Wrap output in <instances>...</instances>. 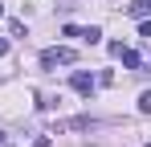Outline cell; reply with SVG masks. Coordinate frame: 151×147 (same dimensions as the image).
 Listing matches in <instances>:
<instances>
[{
	"instance_id": "cell-1",
	"label": "cell",
	"mask_w": 151,
	"mask_h": 147,
	"mask_svg": "<svg viewBox=\"0 0 151 147\" xmlns=\"http://www.w3.org/2000/svg\"><path fill=\"white\" fill-rule=\"evenodd\" d=\"M74 61H78V53L65 49V45H53V49L41 53V66H45V70H53V66H74Z\"/></svg>"
},
{
	"instance_id": "cell-2",
	"label": "cell",
	"mask_w": 151,
	"mask_h": 147,
	"mask_svg": "<svg viewBox=\"0 0 151 147\" xmlns=\"http://www.w3.org/2000/svg\"><path fill=\"white\" fill-rule=\"evenodd\" d=\"M110 53H114V57H119V61H123L127 70H139V66H143V57H139V53H135V49H127L123 41H114V45H110Z\"/></svg>"
},
{
	"instance_id": "cell-3",
	"label": "cell",
	"mask_w": 151,
	"mask_h": 147,
	"mask_svg": "<svg viewBox=\"0 0 151 147\" xmlns=\"http://www.w3.org/2000/svg\"><path fill=\"white\" fill-rule=\"evenodd\" d=\"M70 86H74L78 94H86V98H90V94H94V86H98V78H94V74H86V70H78L74 78H70Z\"/></svg>"
},
{
	"instance_id": "cell-4",
	"label": "cell",
	"mask_w": 151,
	"mask_h": 147,
	"mask_svg": "<svg viewBox=\"0 0 151 147\" xmlns=\"http://www.w3.org/2000/svg\"><path fill=\"white\" fill-rule=\"evenodd\" d=\"M78 37L90 41V45H98V41H102V29H94V24H90V29H78Z\"/></svg>"
},
{
	"instance_id": "cell-5",
	"label": "cell",
	"mask_w": 151,
	"mask_h": 147,
	"mask_svg": "<svg viewBox=\"0 0 151 147\" xmlns=\"http://www.w3.org/2000/svg\"><path fill=\"white\" fill-rule=\"evenodd\" d=\"M151 12V0H135L131 8H127V17H147Z\"/></svg>"
},
{
	"instance_id": "cell-6",
	"label": "cell",
	"mask_w": 151,
	"mask_h": 147,
	"mask_svg": "<svg viewBox=\"0 0 151 147\" xmlns=\"http://www.w3.org/2000/svg\"><path fill=\"white\" fill-rule=\"evenodd\" d=\"M139 115H151V90L139 94Z\"/></svg>"
},
{
	"instance_id": "cell-7",
	"label": "cell",
	"mask_w": 151,
	"mask_h": 147,
	"mask_svg": "<svg viewBox=\"0 0 151 147\" xmlns=\"http://www.w3.org/2000/svg\"><path fill=\"white\" fill-rule=\"evenodd\" d=\"M139 37H147V41H151V21H143V24H139Z\"/></svg>"
},
{
	"instance_id": "cell-8",
	"label": "cell",
	"mask_w": 151,
	"mask_h": 147,
	"mask_svg": "<svg viewBox=\"0 0 151 147\" xmlns=\"http://www.w3.org/2000/svg\"><path fill=\"white\" fill-rule=\"evenodd\" d=\"M33 147H49V135H37V139H33Z\"/></svg>"
},
{
	"instance_id": "cell-9",
	"label": "cell",
	"mask_w": 151,
	"mask_h": 147,
	"mask_svg": "<svg viewBox=\"0 0 151 147\" xmlns=\"http://www.w3.org/2000/svg\"><path fill=\"white\" fill-rule=\"evenodd\" d=\"M4 53H8V41H4V37H0V57H4Z\"/></svg>"
},
{
	"instance_id": "cell-10",
	"label": "cell",
	"mask_w": 151,
	"mask_h": 147,
	"mask_svg": "<svg viewBox=\"0 0 151 147\" xmlns=\"http://www.w3.org/2000/svg\"><path fill=\"white\" fill-rule=\"evenodd\" d=\"M0 17H4V4H0Z\"/></svg>"
},
{
	"instance_id": "cell-11",
	"label": "cell",
	"mask_w": 151,
	"mask_h": 147,
	"mask_svg": "<svg viewBox=\"0 0 151 147\" xmlns=\"http://www.w3.org/2000/svg\"><path fill=\"white\" fill-rule=\"evenodd\" d=\"M147 147H151V143H147Z\"/></svg>"
}]
</instances>
